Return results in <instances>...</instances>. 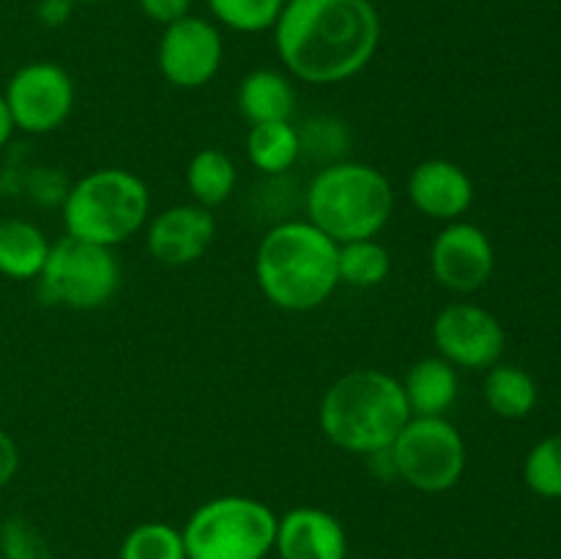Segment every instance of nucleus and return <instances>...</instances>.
<instances>
[{
  "instance_id": "f257e3e1",
  "label": "nucleus",
  "mask_w": 561,
  "mask_h": 559,
  "mask_svg": "<svg viewBox=\"0 0 561 559\" xmlns=\"http://www.w3.org/2000/svg\"><path fill=\"white\" fill-rule=\"evenodd\" d=\"M272 33L290 77L307 85H337L376 58L381 14L373 0H285Z\"/></svg>"
},
{
  "instance_id": "f03ea898",
  "label": "nucleus",
  "mask_w": 561,
  "mask_h": 559,
  "mask_svg": "<svg viewBox=\"0 0 561 559\" xmlns=\"http://www.w3.org/2000/svg\"><path fill=\"white\" fill-rule=\"evenodd\" d=\"M255 280L268 305L285 312H310L337 290V241L310 219H285L261 236Z\"/></svg>"
},
{
  "instance_id": "7ed1b4c3",
  "label": "nucleus",
  "mask_w": 561,
  "mask_h": 559,
  "mask_svg": "<svg viewBox=\"0 0 561 559\" xmlns=\"http://www.w3.org/2000/svg\"><path fill=\"white\" fill-rule=\"evenodd\" d=\"M411 420L400 378L378 367H356L329 384L318 406L321 433L354 455L387 449Z\"/></svg>"
},
{
  "instance_id": "20e7f679",
  "label": "nucleus",
  "mask_w": 561,
  "mask_h": 559,
  "mask_svg": "<svg viewBox=\"0 0 561 559\" xmlns=\"http://www.w3.org/2000/svg\"><path fill=\"white\" fill-rule=\"evenodd\" d=\"M307 219L337 244L376 239L394 212L392 181L365 162L327 164L305 192Z\"/></svg>"
},
{
  "instance_id": "39448f33",
  "label": "nucleus",
  "mask_w": 561,
  "mask_h": 559,
  "mask_svg": "<svg viewBox=\"0 0 561 559\" xmlns=\"http://www.w3.org/2000/svg\"><path fill=\"white\" fill-rule=\"evenodd\" d=\"M66 236L102 247H118L140 233L151 214V190L126 168H96L66 190Z\"/></svg>"
},
{
  "instance_id": "423d86ee",
  "label": "nucleus",
  "mask_w": 561,
  "mask_h": 559,
  "mask_svg": "<svg viewBox=\"0 0 561 559\" xmlns=\"http://www.w3.org/2000/svg\"><path fill=\"white\" fill-rule=\"evenodd\" d=\"M277 518L266 502L244 493L208 499L181 526L186 559H266Z\"/></svg>"
},
{
  "instance_id": "0eeeda50",
  "label": "nucleus",
  "mask_w": 561,
  "mask_h": 559,
  "mask_svg": "<svg viewBox=\"0 0 561 559\" xmlns=\"http://www.w3.org/2000/svg\"><path fill=\"white\" fill-rule=\"evenodd\" d=\"M121 261L113 247L64 236L49 247L47 263L36 277L38 299L64 310H99L121 288Z\"/></svg>"
},
{
  "instance_id": "6e6552de",
  "label": "nucleus",
  "mask_w": 561,
  "mask_h": 559,
  "mask_svg": "<svg viewBox=\"0 0 561 559\" xmlns=\"http://www.w3.org/2000/svg\"><path fill=\"white\" fill-rule=\"evenodd\" d=\"M394 475L420 493H444L466 471V442L447 417H411L392 444Z\"/></svg>"
},
{
  "instance_id": "1a4fd4ad",
  "label": "nucleus",
  "mask_w": 561,
  "mask_h": 559,
  "mask_svg": "<svg viewBox=\"0 0 561 559\" xmlns=\"http://www.w3.org/2000/svg\"><path fill=\"white\" fill-rule=\"evenodd\" d=\"M3 99L16 132L49 135L69 121L77 88L69 71L55 60H31L9 77Z\"/></svg>"
},
{
  "instance_id": "9d476101",
  "label": "nucleus",
  "mask_w": 561,
  "mask_h": 559,
  "mask_svg": "<svg viewBox=\"0 0 561 559\" xmlns=\"http://www.w3.org/2000/svg\"><path fill=\"white\" fill-rule=\"evenodd\" d=\"M225 60L222 31L214 20L186 14L162 27L157 66L164 82L181 91H197L219 75Z\"/></svg>"
},
{
  "instance_id": "9b49d317",
  "label": "nucleus",
  "mask_w": 561,
  "mask_h": 559,
  "mask_svg": "<svg viewBox=\"0 0 561 559\" xmlns=\"http://www.w3.org/2000/svg\"><path fill=\"white\" fill-rule=\"evenodd\" d=\"M431 334L438 356L463 370H488L502 362L507 345L502 321L474 301H453L442 307Z\"/></svg>"
},
{
  "instance_id": "f8f14e48",
  "label": "nucleus",
  "mask_w": 561,
  "mask_h": 559,
  "mask_svg": "<svg viewBox=\"0 0 561 559\" xmlns=\"http://www.w3.org/2000/svg\"><path fill=\"white\" fill-rule=\"evenodd\" d=\"M496 269L493 241L480 225L455 219L436 233L431 244V272L442 288L469 296L485 288Z\"/></svg>"
},
{
  "instance_id": "ddd939ff",
  "label": "nucleus",
  "mask_w": 561,
  "mask_h": 559,
  "mask_svg": "<svg viewBox=\"0 0 561 559\" xmlns=\"http://www.w3.org/2000/svg\"><path fill=\"white\" fill-rule=\"evenodd\" d=\"M217 239V219L201 203H175L146 225L148 255L170 269L192 266L211 250Z\"/></svg>"
},
{
  "instance_id": "4468645a",
  "label": "nucleus",
  "mask_w": 561,
  "mask_h": 559,
  "mask_svg": "<svg viewBox=\"0 0 561 559\" xmlns=\"http://www.w3.org/2000/svg\"><path fill=\"white\" fill-rule=\"evenodd\" d=\"M409 201L422 217L436 223L463 219L474 203V181L458 162L444 157L422 159L405 181Z\"/></svg>"
},
{
  "instance_id": "2eb2a0df",
  "label": "nucleus",
  "mask_w": 561,
  "mask_h": 559,
  "mask_svg": "<svg viewBox=\"0 0 561 559\" xmlns=\"http://www.w3.org/2000/svg\"><path fill=\"white\" fill-rule=\"evenodd\" d=\"M274 554L279 559H348V535L323 507H294L277 518Z\"/></svg>"
},
{
  "instance_id": "dca6fc26",
  "label": "nucleus",
  "mask_w": 561,
  "mask_h": 559,
  "mask_svg": "<svg viewBox=\"0 0 561 559\" xmlns=\"http://www.w3.org/2000/svg\"><path fill=\"white\" fill-rule=\"evenodd\" d=\"M400 387L411 417H447L460 392L458 367L438 354L422 356L400 378Z\"/></svg>"
},
{
  "instance_id": "f3484780",
  "label": "nucleus",
  "mask_w": 561,
  "mask_h": 559,
  "mask_svg": "<svg viewBox=\"0 0 561 559\" xmlns=\"http://www.w3.org/2000/svg\"><path fill=\"white\" fill-rule=\"evenodd\" d=\"M236 104L241 118L250 126L290 121L296 113V88L285 71L252 69L250 75L241 77Z\"/></svg>"
},
{
  "instance_id": "a211bd4d",
  "label": "nucleus",
  "mask_w": 561,
  "mask_h": 559,
  "mask_svg": "<svg viewBox=\"0 0 561 559\" xmlns=\"http://www.w3.org/2000/svg\"><path fill=\"white\" fill-rule=\"evenodd\" d=\"M49 247L42 228L31 219L5 217L0 219V274L9 280H36L47 263Z\"/></svg>"
},
{
  "instance_id": "6ab92c4d",
  "label": "nucleus",
  "mask_w": 561,
  "mask_h": 559,
  "mask_svg": "<svg viewBox=\"0 0 561 559\" xmlns=\"http://www.w3.org/2000/svg\"><path fill=\"white\" fill-rule=\"evenodd\" d=\"M247 159L263 175H283L299 162L301 132L294 121H272V124H255L247 132Z\"/></svg>"
},
{
  "instance_id": "aec40b11",
  "label": "nucleus",
  "mask_w": 561,
  "mask_h": 559,
  "mask_svg": "<svg viewBox=\"0 0 561 559\" xmlns=\"http://www.w3.org/2000/svg\"><path fill=\"white\" fill-rule=\"evenodd\" d=\"M236 184H239V168L222 148H201L186 164V190L192 203H201L211 212L233 197Z\"/></svg>"
},
{
  "instance_id": "412c9836",
  "label": "nucleus",
  "mask_w": 561,
  "mask_h": 559,
  "mask_svg": "<svg viewBox=\"0 0 561 559\" xmlns=\"http://www.w3.org/2000/svg\"><path fill=\"white\" fill-rule=\"evenodd\" d=\"M488 409L502 420H526L537 406V381L518 365L496 362L482 381Z\"/></svg>"
},
{
  "instance_id": "4be33fe9",
  "label": "nucleus",
  "mask_w": 561,
  "mask_h": 559,
  "mask_svg": "<svg viewBox=\"0 0 561 559\" xmlns=\"http://www.w3.org/2000/svg\"><path fill=\"white\" fill-rule=\"evenodd\" d=\"M340 285L376 288L392 274V252L378 239H356L337 244Z\"/></svg>"
},
{
  "instance_id": "5701e85b",
  "label": "nucleus",
  "mask_w": 561,
  "mask_h": 559,
  "mask_svg": "<svg viewBox=\"0 0 561 559\" xmlns=\"http://www.w3.org/2000/svg\"><path fill=\"white\" fill-rule=\"evenodd\" d=\"M118 559H186L184 535L164 521H146L126 532Z\"/></svg>"
},
{
  "instance_id": "b1692460",
  "label": "nucleus",
  "mask_w": 561,
  "mask_h": 559,
  "mask_svg": "<svg viewBox=\"0 0 561 559\" xmlns=\"http://www.w3.org/2000/svg\"><path fill=\"white\" fill-rule=\"evenodd\" d=\"M214 22L236 33H263L277 25L285 0H206Z\"/></svg>"
},
{
  "instance_id": "393cba45",
  "label": "nucleus",
  "mask_w": 561,
  "mask_h": 559,
  "mask_svg": "<svg viewBox=\"0 0 561 559\" xmlns=\"http://www.w3.org/2000/svg\"><path fill=\"white\" fill-rule=\"evenodd\" d=\"M524 482L542 499H561V433L537 442L526 453Z\"/></svg>"
},
{
  "instance_id": "a878e982",
  "label": "nucleus",
  "mask_w": 561,
  "mask_h": 559,
  "mask_svg": "<svg viewBox=\"0 0 561 559\" xmlns=\"http://www.w3.org/2000/svg\"><path fill=\"white\" fill-rule=\"evenodd\" d=\"M0 557L3 559H47L42 532L22 515H9L0 524Z\"/></svg>"
},
{
  "instance_id": "bb28decb",
  "label": "nucleus",
  "mask_w": 561,
  "mask_h": 559,
  "mask_svg": "<svg viewBox=\"0 0 561 559\" xmlns=\"http://www.w3.org/2000/svg\"><path fill=\"white\" fill-rule=\"evenodd\" d=\"M135 3L142 11V16L162 27L192 14V0H135Z\"/></svg>"
},
{
  "instance_id": "cd10ccee",
  "label": "nucleus",
  "mask_w": 561,
  "mask_h": 559,
  "mask_svg": "<svg viewBox=\"0 0 561 559\" xmlns=\"http://www.w3.org/2000/svg\"><path fill=\"white\" fill-rule=\"evenodd\" d=\"M20 460H22L20 444L14 442V436H11L9 431L0 427V491H3V488L16 477V471H20Z\"/></svg>"
},
{
  "instance_id": "c85d7f7f",
  "label": "nucleus",
  "mask_w": 561,
  "mask_h": 559,
  "mask_svg": "<svg viewBox=\"0 0 561 559\" xmlns=\"http://www.w3.org/2000/svg\"><path fill=\"white\" fill-rule=\"evenodd\" d=\"M75 0H38L36 16L44 27H60L71 20Z\"/></svg>"
},
{
  "instance_id": "c756f323",
  "label": "nucleus",
  "mask_w": 561,
  "mask_h": 559,
  "mask_svg": "<svg viewBox=\"0 0 561 559\" xmlns=\"http://www.w3.org/2000/svg\"><path fill=\"white\" fill-rule=\"evenodd\" d=\"M14 121H11V113L9 107H5V99H3V91H0V151H3L5 146H9L11 135H14Z\"/></svg>"
},
{
  "instance_id": "7c9ffc66",
  "label": "nucleus",
  "mask_w": 561,
  "mask_h": 559,
  "mask_svg": "<svg viewBox=\"0 0 561 559\" xmlns=\"http://www.w3.org/2000/svg\"><path fill=\"white\" fill-rule=\"evenodd\" d=\"M75 3H82V5H93V3H107V0H75Z\"/></svg>"
},
{
  "instance_id": "2f4dec72",
  "label": "nucleus",
  "mask_w": 561,
  "mask_h": 559,
  "mask_svg": "<svg viewBox=\"0 0 561 559\" xmlns=\"http://www.w3.org/2000/svg\"><path fill=\"white\" fill-rule=\"evenodd\" d=\"M348 559H351V557H348Z\"/></svg>"
}]
</instances>
